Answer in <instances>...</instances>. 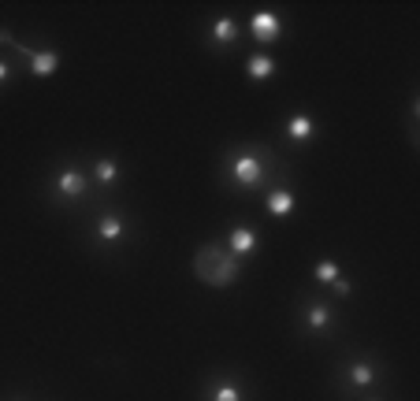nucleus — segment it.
<instances>
[{"mask_svg":"<svg viewBox=\"0 0 420 401\" xmlns=\"http://www.w3.org/2000/svg\"><path fill=\"white\" fill-rule=\"evenodd\" d=\"M193 272L205 287H216V290H227L231 282L238 279V260L220 245H201L198 257H193Z\"/></svg>","mask_w":420,"mask_h":401,"instance_id":"f257e3e1","label":"nucleus"},{"mask_svg":"<svg viewBox=\"0 0 420 401\" xmlns=\"http://www.w3.org/2000/svg\"><path fill=\"white\" fill-rule=\"evenodd\" d=\"M264 171L268 164L261 153H253V149H246V153H238L231 160V178L238 182L242 190H253V186H264Z\"/></svg>","mask_w":420,"mask_h":401,"instance_id":"f03ea898","label":"nucleus"},{"mask_svg":"<svg viewBox=\"0 0 420 401\" xmlns=\"http://www.w3.org/2000/svg\"><path fill=\"white\" fill-rule=\"evenodd\" d=\"M249 33L261 45H271V41H279V33H283V19L276 11H253L249 15Z\"/></svg>","mask_w":420,"mask_h":401,"instance_id":"7ed1b4c3","label":"nucleus"},{"mask_svg":"<svg viewBox=\"0 0 420 401\" xmlns=\"http://www.w3.org/2000/svg\"><path fill=\"white\" fill-rule=\"evenodd\" d=\"M86 190H90V175H86V171H78V167H63V171L56 175V193L78 200Z\"/></svg>","mask_w":420,"mask_h":401,"instance_id":"20e7f679","label":"nucleus"},{"mask_svg":"<svg viewBox=\"0 0 420 401\" xmlns=\"http://www.w3.org/2000/svg\"><path fill=\"white\" fill-rule=\"evenodd\" d=\"M26 63H30V75L34 78H53L60 67V53L56 48H34V53H26Z\"/></svg>","mask_w":420,"mask_h":401,"instance_id":"39448f33","label":"nucleus"},{"mask_svg":"<svg viewBox=\"0 0 420 401\" xmlns=\"http://www.w3.org/2000/svg\"><path fill=\"white\" fill-rule=\"evenodd\" d=\"M227 253H231L235 260L253 257V253H257V234H253L249 227H235V230L227 234Z\"/></svg>","mask_w":420,"mask_h":401,"instance_id":"423d86ee","label":"nucleus"},{"mask_svg":"<svg viewBox=\"0 0 420 401\" xmlns=\"http://www.w3.org/2000/svg\"><path fill=\"white\" fill-rule=\"evenodd\" d=\"M208 38H212V45H235L238 41V23L231 15H220L212 23V30H208Z\"/></svg>","mask_w":420,"mask_h":401,"instance_id":"0eeeda50","label":"nucleus"},{"mask_svg":"<svg viewBox=\"0 0 420 401\" xmlns=\"http://www.w3.org/2000/svg\"><path fill=\"white\" fill-rule=\"evenodd\" d=\"M264 208L271 212V215H279V220H283V215H290V212H294V193H290V190H271L268 197H264Z\"/></svg>","mask_w":420,"mask_h":401,"instance_id":"6e6552de","label":"nucleus"},{"mask_svg":"<svg viewBox=\"0 0 420 401\" xmlns=\"http://www.w3.org/2000/svg\"><path fill=\"white\" fill-rule=\"evenodd\" d=\"M316 134V123L309 119V115H294V119L286 123V138L290 141H309Z\"/></svg>","mask_w":420,"mask_h":401,"instance_id":"1a4fd4ad","label":"nucleus"},{"mask_svg":"<svg viewBox=\"0 0 420 401\" xmlns=\"http://www.w3.org/2000/svg\"><path fill=\"white\" fill-rule=\"evenodd\" d=\"M246 75L253 78V82H264V78H271V75H276V60H271V56H249V63H246Z\"/></svg>","mask_w":420,"mask_h":401,"instance_id":"9d476101","label":"nucleus"},{"mask_svg":"<svg viewBox=\"0 0 420 401\" xmlns=\"http://www.w3.org/2000/svg\"><path fill=\"white\" fill-rule=\"evenodd\" d=\"M97 234H101L104 242H119L126 234V223L119 220V215H104V220H97Z\"/></svg>","mask_w":420,"mask_h":401,"instance_id":"9b49d317","label":"nucleus"},{"mask_svg":"<svg viewBox=\"0 0 420 401\" xmlns=\"http://www.w3.org/2000/svg\"><path fill=\"white\" fill-rule=\"evenodd\" d=\"M331 320H335L331 309H328V305H320V301L305 309V324H309L313 331H328V327H331Z\"/></svg>","mask_w":420,"mask_h":401,"instance_id":"f8f14e48","label":"nucleus"},{"mask_svg":"<svg viewBox=\"0 0 420 401\" xmlns=\"http://www.w3.org/2000/svg\"><path fill=\"white\" fill-rule=\"evenodd\" d=\"M93 178H97V182H104V186H112V182L119 178V164L112 160V156H101V160L93 164Z\"/></svg>","mask_w":420,"mask_h":401,"instance_id":"ddd939ff","label":"nucleus"},{"mask_svg":"<svg viewBox=\"0 0 420 401\" xmlns=\"http://www.w3.org/2000/svg\"><path fill=\"white\" fill-rule=\"evenodd\" d=\"M372 379H376V368L368 364V360H357V364L350 368V383H353V387H368Z\"/></svg>","mask_w":420,"mask_h":401,"instance_id":"4468645a","label":"nucleus"},{"mask_svg":"<svg viewBox=\"0 0 420 401\" xmlns=\"http://www.w3.org/2000/svg\"><path fill=\"white\" fill-rule=\"evenodd\" d=\"M335 279H338V264H335V260H320V264H316V282L331 287Z\"/></svg>","mask_w":420,"mask_h":401,"instance_id":"2eb2a0df","label":"nucleus"},{"mask_svg":"<svg viewBox=\"0 0 420 401\" xmlns=\"http://www.w3.org/2000/svg\"><path fill=\"white\" fill-rule=\"evenodd\" d=\"M212 401H242V387H235V383H220V387H212Z\"/></svg>","mask_w":420,"mask_h":401,"instance_id":"dca6fc26","label":"nucleus"},{"mask_svg":"<svg viewBox=\"0 0 420 401\" xmlns=\"http://www.w3.org/2000/svg\"><path fill=\"white\" fill-rule=\"evenodd\" d=\"M331 290H335L338 297H346V294H350V279H343V275H338V279L331 282Z\"/></svg>","mask_w":420,"mask_h":401,"instance_id":"f3484780","label":"nucleus"},{"mask_svg":"<svg viewBox=\"0 0 420 401\" xmlns=\"http://www.w3.org/2000/svg\"><path fill=\"white\" fill-rule=\"evenodd\" d=\"M8 78H11V63H8V60H0V86H4Z\"/></svg>","mask_w":420,"mask_h":401,"instance_id":"a211bd4d","label":"nucleus"},{"mask_svg":"<svg viewBox=\"0 0 420 401\" xmlns=\"http://www.w3.org/2000/svg\"><path fill=\"white\" fill-rule=\"evenodd\" d=\"M372 401H379V397H372Z\"/></svg>","mask_w":420,"mask_h":401,"instance_id":"6ab92c4d","label":"nucleus"}]
</instances>
